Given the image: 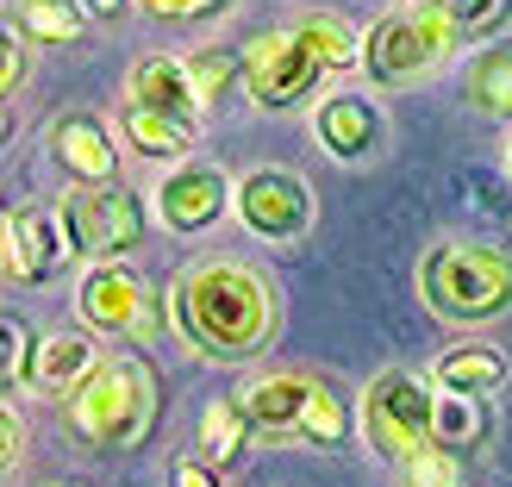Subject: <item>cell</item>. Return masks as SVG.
I'll return each mask as SVG.
<instances>
[{
  "mask_svg": "<svg viewBox=\"0 0 512 487\" xmlns=\"http://www.w3.org/2000/svg\"><path fill=\"white\" fill-rule=\"evenodd\" d=\"M232 213V175L207 157H188L175 163L163 182H157V225L175 238H194V232H213V225Z\"/></svg>",
  "mask_w": 512,
  "mask_h": 487,
  "instance_id": "9c48e42d",
  "label": "cell"
},
{
  "mask_svg": "<svg viewBox=\"0 0 512 487\" xmlns=\"http://www.w3.org/2000/svg\"><path fill=\"white\" fill-rule=\"evenodd\" d=\"M300 438H313V444H325V450L350 438V406H344V394L331 388V381H313V400H306Z\"/></svg>",
  "mask_w": 512,
  "mask_h": 487,
  "instance_id": "cb8c5ba5",
  "label": "cell"
},
{
  "mask_svg": "<svg viewBox=\"0 0 512 487\" xmlns=\"http://www.w3.org/2000/svg\"><path fill=\"white\" fill-rule=\"evenodd\" d=\"M119 132H125V144H132L138 157H150V163H188L194 144H200V132H194L188 119L144 113V107H125V113H119Z\"/></svg>",
  "mask_w": 512,
  "mask_h": 487,
  "instance_id": "ac0fdd59",
  "label": "cell"
},
{
  "mask_svg": "<svg viewBox=\"0 0 512 487\" xmlns=\"http://www.w3.org/2000/svg\"><path fill=\"white\" fill-rule=\"evenodd\" d=\"M406 475H413V487H456V450L425 444L413 463H406Z\"/></svg>",
  "mask_w": 512,
  "mask_h": 487,
  "instance_id": "83f0119b",
  "label": "cell"
},
{
  "mask_svg": "<svg viewBox=\"0 0 512 487\" xmlns=\"http://www.w3.org/2000/svg\"><path fill=\"white\" fill-rule=\"evenodd\" d=\"M138 7H144L150 19H207V13L225 7V0H138Z\"/></svg>",
  "mask_w": 512,
  "mask_h": 487,
  "instance_id": "f546056e",
  "label": "cell"
},
{
  "mask_svg": "<svg viewBox=\"0 0 512 487\" xmlns=\"http://www.w3.org/2000/svg\"><path fill=\"white\" fill-rule=\"evenodd\" d=\"M232 213L244 219L250 238H263V244H294V238L313 232L319 194H313V182H306V175H294V169L256 163V169H244L238 182H232Z\"/></svg>",
  "mask_w": 512,
  "mask_h": 487,
  "instance_id": "ba28073f",
  "label": "cell"
},
{
  "mask_svg": "<svg viewBox=\"0 0 512 487\" xmlns=\"http://www.w3.org/2000/svg\"><path fill=\"white\" fill-rule=\"evenodd\" d=\"M169 325L194 356H213V363L263 356L281 331L275 281L244 256H194L169 288Z\"/></svg>",
  "mask_w": 512,
  "mask_h": 487,
  "instance_id": "6da1fadb",
  "label": "cell"
},
{
  "mask_svg": "<svg viewBox=\"0 0 512 487\" xmlns=\"http://www.w3.org/2000/svg\"><path fill=\"white\" fill-rule=\"evenodd\" d=\"M394 7H413V0H394Z\"/></svg>",
  "mask_w": 512,
  "mask_h": 487,
  "instance_id": "e575fe53",
  "label": "cell"
},
{
  "mask_svg": "<svg viewBox=\"0 0 512 487\" xmlns=\"http://www.w3.org/2000/svg\"><path fill=\"white\" fill-rule=\"evenodd\" d=\"M75 313H82L88 331H144L150 325V288L132 263H88L82 281H75Z\"/></svg>",
  "mask_w": 512,
  "mask_h": 487,
  "instance_id": "30bf717a",
  "label": "cell"
},
{
  "mask_svg": "<svg viewBox=\"0 0 512 487\" xmlns=\"http://www.w3.org/2000/svg\"><path fill=\"white\" fill-rule=\"evenodd\" d=\"M488 438V406L481 400H456V394H438V419H431V444L444 450H469Z\"/></svg>",
  "mask_w": 512,
  "mask_h": 487,
  "instance_id": "44dd1931",
  "label": "cell"
},
{
  "mask_svg": "<svg viewBox=\"0 0 512 487\" xmlns=\"http://www.w3.org/2000/svg\"><path fill=\"white\" fill-rule=\"evenodd\" d=\"M169 487H225V481H219V469L200 463V456H182V463L169 469Z\"/></svg>",
  "mask_w": 512,
  "mask_h": 487,
  "instance_id": "4dcf8cb0",
  "label": "cell"
},
{
  "mask_svg": "<svg viewBox=\"0 0 512 487\" xmlns=\"http://www.w3.org/2000/svg\"><path fill=\"white\" fill-rule=\"evenodd\" d=\"M57 219H63L75 256H88V263H125V256L144 244V200L125 188V182L69 188L63 207H57Z\"/></svg>",
  "mask_w": 512,
  "mask_h": 487,
  "instance_id": "52a82bcc",
  "label": "cell"
},
{
  "mask_svg": "<svg viewBox=\"0 0 512 487\" xmlns=\"http://www.w3.org/2000/svg\"><path fill=\"white\" fill-rule=\"evenodd\" d=\"M32 369V325L0 306V381H19Z\"/></svg>",
  "mask_w": 512,
  "mask_h": 487,
  "instance_id": "484cf974",
  "label": "cell"
},
{
  "mask_svg": "<svg viewBox=\"0 0 512 487\" xmlns=\"http://www.w3.org/2000/svg\"><path fill=\"white\" fill-rule=\"evenodd\" d=\"M500 163H506V182H512V132H506V150H500Z\"/></svg>",
  "mask_w": 512,
  "mask_h": 487,
  "instance_id": "836d02e7",
  "label": "cell"
},
{
  "mask_svg": "<svg viewBox=\"0 0 512 487\" xmlns=\"http://www.w3.org/2000/svg\"><path fill=\"white\" fill-rule=\"evenodd\" d=\"M188 63V82H194V94H200V107H207L213 113V100L225 94V82H232V69H238V57H232V50H194V57H182Z\"/></svg>",
  "mask_w": 512,
  "mask_h": 487,
  "instance_id": "d4e9b609",
  "label": "cell"
},
{
  "mask_svg": "<svg viewBox=\"0 0 512 487\" xmlns=\"http://www.w3.org/2000/svg\"><path fill=\"white\" fill-rule=\"evenodd\" d=\"M306 400H313V375L269 369V375H250L238 388V413L250 425V438H300Z\"/></svg>",
  "mask_w": 512,
  "mask_h": 487,
  "instance_id": "7c38bea8",
  "label": "cell"
},
{
  "mask_svg": "<svg viewBox=\"0 0 512 487\" xmlns=\"http://www.w3.org/2000/svg\"><path fill=\"white\" fill-rule=\"evenodd\" d=\"M363 444L381 456V463H413V456L431 444V419H438V388L413 369H381L363 388Z\"/></svg>",
  "mask_w": 512,
  "mask_h": 487,
  "instance_id": "8992f818",
  "label": "cell"
},
{
  "mask_svg": "<svg viewBox=\"0 0 512 487\" xmlns=\"http://www.w3.org/2000/svg\"><path fill=\"white\" fill-rule=\"evenodd\" d=\"M125 107L169 113V119H188V125H200V113H207L194 82H188V63L169 57V50H150V57H138L125 69Z\"/></svg>",
  "mask_w": 512,
  "mask_h": 487,
  "instance_id": "4fadbf2b",
  "label": "cell"
},
{
  "mask_svg": "<svg viewBox=\"0 0 512 487\" xmlns=\"http://www.w3.org/2000/svg\"><path fill=\"white\" fill-rule=\"evenodd\" d=\"M469 100L488 119H512V50H481L469 63Z\"/></svg>",
  "mask_w": 512,
  "mask_h": 487,
  "instance_id": "ffe728a7",
  "label": "cell"
},
{
  "mask_svg": "<svg viewBox=\"0 0 512 487\" xmlns=\"http://www.w3.org/2000/svg\"><path fill=\"white\" fill-rule=\"evenodd\" d=\"M244 444H250V425L238 413V400H207V406H200V450H194L200 463L225 469V463L244 456Z\"/></svg>",
  "mask_w": 512,
  "mask_h": 487,
  "instance_id": "d6986e66",
  "label": "cell"
},
{
  "mask_svg": "<svg viewBox=\"0 0 512 487\" xmlns=\"http://www.w3.org/2000/svg\"><path fill=\"white\" fill-rule=\"evenodd\" d=\"M25 75H32V44L19 38V25L0 19V100L25 88Z\"/></svg>",
  "mask_w": 512,
  "mask_h": 487,
  "instance_id": "4316f807",
  "label": "cell"
},
{
  "mask_svg": "<svg viewBox=\"0 0 512 487\" xmlns=\"http://www.w3.org/2000/svg\"><path fill=\"white\" fill-rule=\"evenodd\" d=\"M100 363V344L82 338V331H50V338L32 344V369H25V388L44 400H69Z\"/></svg>",
  "mask_w": 512,
  "mask_h": 487,
  "instance_id": "5bb4252c",
  "label": "cell"
},
{
  "mask_svg": "<svg viewBox=\"0 0 512 487\" xmlns=\"http://www.w3.org/2000/svg\"><path fill=\"white\" fill-rule=\"evenodd\" d=\"M431 7L450 19L456 44H481L488 32H500V25L512 19V0H431Z\"/></svg>",
  "mask_w": 512,
  "mask_h": 487,
  "instance_id": "603a6c76",
  "label": "cell"
},
{
  "mask_svg": "<svg viewBox=\"0 0 512 487\" xmlns=\"http://www.w3.org/2000/svg\"><path fill=\"white\" fill-rule=\"evenodd\" d=\"M19 38H38V44H75L82 38V13L69 0H19Z\"/></svg>",
  "mask_w": 512,
  "mask_h": 487,
  "instance_id": "7402d4cb",
  "label": "cell"
},
{
  "mask_svg": "<svg viewBox=\"0 0 512 487\" xmlns=\"http://www.w3.org/2000/svg\"><path fill=\"white\" fill-rule=\"evenodd\" d=\"M313 138L331 163H369L381 144H388V119H381V107L369 94H356V88H338V94H325L319 107H313Z\"/></svg>",
  "mask_w": 512,
  "mask_h": 487,
  "instance_id": "8fae6325",
  "label": "cell"
},
{
  "mask_svg": "<svg viewBox=\"0 0 512 487\" xmlns=\"http://www.w3.org/2000/svg\"><path fill=\"white\" fill-rule=\"evenodd\" d=\"M82 7H88L94 19H119L125 7H132V0H82Z\"/></svg>",
  "mask_w": 512,
  "mask_h": 487,
  "instance_id": "1f68e13d",
  "label": "cell"
},
{
  "mask_svg": "<svg viewBox=\"0 0 512 487\" xmlns=\"http://www.w3.org/2000/svg\"><path fill=\"white\" fill-rule=\"evenodd\" d=\"M7 138H13V113L0 107V150H7Z\"/></svg>",
  "mask_w": 512,
  "mask_h": 487,
  "instance_id": "d6a6232c",
  "label": "cell"
},
{
  "mask_svg": "<svg viewBox=\"0 0 512 487\" xmlns=\"http://www.w3.org/2000/svg\"><path fill=\"white\" fill-rule=\"evenodd\" d=\"M356 57H363L356 25H350L344 13L313 7L306 19H294L288 32L256 38V44L244 50V63H238V82H244V94H250V107H263V113H294V107H306V100L325 88V75L356 69Z\"/></svg>",
  "mask_w": 512,
  "mask_h": 487,
  "instance_id": "7a4b0ae2",
  "label": "cell"
},
{
  "mask_svg": "<svg viewBox=\"0 0 512 487\" xmlns=\"http://www.w3.org/2000/svg\"><path fill=\"white\" fill-rule=\"evenodd\" d=\"M157 419V375L138 356H100L94 375L69 394V425L100 450H132Z\"/></svg>",
  "mask_w": 512,
  "mask_h": 487,
  "instance_id": "277c9868",
  "label": "cell"
},
{
  "mask_svg": "<svg viewBox=\"0 0 512 487\" xmlns=\"http://www.w3.org/2000/svg\"><path fill=\"white\" fill-rule=\"evenodd\" d=\"M431 381H438V394H456V400H494L512 381V363L494 344H456V350L438 356Z\"/></svg>",
  "mask_w": 512,
  "mask_h": 487,
  "instance_id": "e0dca14e",
  "label": "cell"
},
{
  "mask_svg": "<svg viewBox=\"0 0 512 487\" xmlns=\"http://www.w3.org/2000/svg\"><path fill=\"white\" fill-rule=\"evenodd\" d=\"M456 32L450 19L431 7V0H413V7H388L369 32H363V75L375 88H419L425 75H438L456 57Z\"/></svg>",
  "mask_w": 512,
  "mask_h": 487,
  "instance_id": "5b68a950",
  "label": "cell"
},
{
  "mask_svg": "<svg viewBox=\"0 0 512 487\" xmlns=\"http://www.w3.org/2000/svg\"><path fill=\"white\" fill-rule=\"evenodd\" d=\"M19 456H25V419H19V406L0 400V475L19 469Z\"/></svg>",
  "mask_w": 512,
  "mask_h": 487,
  "instance_id": "f1b7e54d",
  "label": "cell"
},
{
  "mask_svg": "<svg viewBox=\"0 0 512 487\" xmlns=\"http://www.w3.org/2000/svg\"><path fill=\"white\" fill-rule=\"evenodd\" d=\"M13 244H19V281L25 288H44V275L75 263V244H69L63 219L50 207H19L13 213Z\"/></svg>",
  "mask_w": 512,
  "mask_h": 487,
  "instance_id": "2e32d148",
  "label": "cell"
},
{
  "mask_svg": "<svg viewBox=\"0 0 512 487\" xmlns=\"http://www.w3.org/2000/svg\"><path fill=\"white\" fill-rule=\"evenodd\" d=\"M50 150H57V163L75 175V188H107V182H119V150H113L107 125H100L94 113H69V119H57Z\"/></svg>",
  "mask_w": 512,
  "mask_h": 487,
  "instance_id": "9a60e30c",
  "label": "cell"
},
{
  "mask_svg": "<svg viewBox=\"0 0 512 487\" xmlns=\"http://www.w3.org/2000/svg\"><path fill=\"white\" fill-rule=\"evenodd\" d=\"M419 300L444 325H488L512 306V256L475 238H438L419 256Z\"/></svg>",
  "mask_w": 512,
  "mask_h": 487,
  "instance_id": "3957f363",
  "label": "cell"
}]
</instances>
